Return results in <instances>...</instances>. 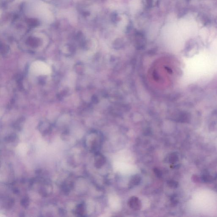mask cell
I'll return each instance as SVG.
<instances>
[{"instance_id": "obj_1", "label": "cell", "mask_w": 217, "mask_h": 217, "mask_svg": "<svg viewBox=\"0 0 217 217\" xmlns=\"http://www.w3.org/2000/svg\"><path fill=\"white\" fill-rule=\"evenodd\" d=\"M32 72L37 75H46L51 73V69L44 62L40 61L35 62L31 66Z\"/></svg>"}, {"instance_id": "obj_2", "label": "cell", "mask_w": 217, "mask_h": 217, "mask_svg": "<svg viewBox=\"0 0 217 217\" xmlns=\"http://www.w3.org/2000/svg\"><path fill=\"white\" fill-rule=\"evenodd\" d=\"M129 207L134 210H139L141 208L142 204L140 200L136 196L130 198L128 201Z\"/></svg>"}, {"instance_id": "obj_3", "label": "cell", "mask_w": 217, "mask_h": 217, "mask_svg": "<svg viewBox=\"0 0 217 217\" xmlns=\"http://www.w3.org/2000/svg\"><path fill=\"white\" fill-rule=\"evenodd\" d=\"M106 160L105 157L99 153L96 154L95 158V166L98 168H100L104 166Z\"/></svg>"}, {"instance_id": "obj_4", "label": "cell", "mask_w": 217, "mask_h": 217, "mask_svg": "<svg viewBox=\"0 0 217 217\" xmlns=\"http://www.w3.org/2000/svg\"><path fill=\"white\" fill-rule=\"evenodd\" d=\"M141 178L138 174L134 175L131 178L129 183V188H132L135 186L138 185L141 182Z\"/></svg>"}, {"instance_id": "obj_5", "label": "cell", "mask_w": 217, "mask_h": 217, "mask_svg": "<svg viewBox=\"0 0 217 217\" xmlns=\"http://www.w3.org/2000/svg\"><path fill=\"white\" fill-rule=\"evenodd\" d=\"M178 156L176 153H172L170 154L169 156V162L170 163L174 164L178 161Z\"/></svg>"}, {"instance_id": "obj_6", "label": "cell", "mask_w": 217, "mask_h": 217, "mask_svg": "<svg viewBox=\"0 0 217 217\" xmlns=\"http://www.w3.org/2000/svg\"><path fill=\"white\" fill-rule=\"evenodd\" d=\"M167 185L170 188H176L178 186V184L174 181H169L167 182Z\"/></svg>"}, {"instance_id": "obj_7", "label": "cell", "mask_w": 217, "mask_h": 217, "mask_svg": "<svg viewBox=\"0 0 217 217\" xmlns=\"http://www.w3.org/2000/svg\"><path fill=\"white\" fill-rule=\"evenodd\" d=\"M154 172L156 175V177L158 178H161L162 176V173L160 169L158 168H155L154 169Z\"/></svg>"}]
</instances>
